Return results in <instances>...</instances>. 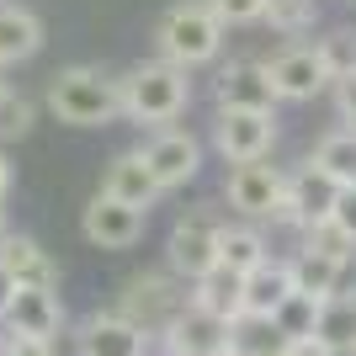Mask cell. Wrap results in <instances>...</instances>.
Masks as SVG:
<instances>
[{
  "instance_id": "1",
  "label": "cell",
  "mask_w": 356,
  "mask_h": 356,
  "mask_svg": "<svg viewBox=\"0 0 356 356\" xmlns=\"http://www.w3.org/2000/svg\"><path fill=\"white\" fill-rule=\"evenodd\" d=\"M48 112L70 128H106L122 118V80L96 64H74L48 80Z\"/></svg>"
},
{
  "instance_id": "2",
  "label": "cell",
  "mask_w": 356,
  "mask_h": 356,
  "mask_svg": "<svg viewBox=\"0 0 356 356\" xmlns=\"http://www.w3.org/2000/svg\"><path fill=\"white\" fill-rule=\"evenodd\" d=\"M192 102V80L186 70L170 59H154V64H138L128 80H122V118H134L138 128H165L176 122Z\"/></svg>"
},
{
  "instance_id": "3",
  "label": "cell",
  "mask_w": 356,
  "mask_h": 356,
  "mask_svg": "<svg viewBox=\"0 0 356 356\" xmlns=\"http://www.w3.org/2000/svg\"><path fill=\"white\" fill-rule=\"evenodd\" d=\"M223 22L202 6V0H181V6H170L160 22V59L181 64V70H197V64H208L218 59V48H223Z\"/></svg>"
},
{
  "instance_id": "4",
  "label": "cell",
  "mask_w": 356,
  "mask_h": 356,
  "mask_svg": "<svg viewBox=\"0 0 356 356\" xmlns=\"http://www.w3.org/2000/svg\"><path fill=\"white\" fill-rule=\"evenodd\" d=\"M181 282H186V277H176V271H144V277H128L118 314H122V319H134L138 330H149V335H160V330L192 303V293H181Z\"/></svg>"
},
{
  "instance_id": "5",
  "label": "cell",
  "mask_w": 356,
  "mask_h": 356,
  "mask_svg": "<svg viewBox=\"0 0 356 356\" xmlns=\"http://www.w3.org/2000/svg\"><path fill=\"white\" fill-rule=\"evenodd\" d=\"M218 229L223 223L213 218L208 208H197V213H181L176 229H170V239H165V261H170V271L176 277H186V282H197L202 271L218 266Z\"/></svg>"
},
{
  "instance_id": "6",
  "label": "cell",
  "mask_w": 356,
  "mask_h": 356,
  "mask_svg": "<svg viewBox=\"0 0 356 356\" xmlns=\"http://www.w3.org/2000/svg\"><path fill=\"white\" fill-rule=\"evenodd\" d=\"M213 144H218V154L229 165L266 160L271 149H277V112H239V106H218Z\"/></svg>"
},
{
  "instance_id": "7",
  "label": "cell",
  "mask_w": 356,
  "mask_h": 356,
  "mask_svg": "<svg viewBox=\"0 0 356 356\" xmlns=\"http://www.w3.org/2000/svg\"><path fill=\"white\" fill-rule=\"evenodd\" d=\"M266 74L277 102H314L319 90H330V64L319 43H287L277 59H266Z\"/></svg>"
},
{
  "instance_id": "8",
  "label": "cell",
  "mask_w": 356,
  "mask_h": 356,
  "mask_svg": "<svg viewBox=\"0 0 356 356\" xmlns=\"http://www.w3.org/2000/svg\"><path fill=\"white\" fill-rule=\"evenodd\" d=\"M229 325L234 319H218V314L186 303L160 335H165V351L170 356H234V330Z\"/></svg>"
},
{
  "instance_id": "9",
  "label": "cell",
  "mask_w": 356,
  "mask_h": 356,
  "mask_svg": "<svg viewBox=\"0 0 356 356\" xmlns=\"http://www.w3.org/2000/svg\"><path fill=\"white\" fill-rule=\"evenodd\" d=\"M335 197H341V186L319 170V165H298L293 176H287V192H282V208H277V218L271 223H287V229H309V223H325L330 213H335Z\"/></svg>"
},
{
  "instance_id": "10",
  "label": "cell",
  "mask_w": 356,
  "mask_h": 356,
  "mask_svg": "<svg viewBox=\"0 0 356 356\" xmlns=\"http://www.w3.org/2000/svg\"><path fill=\"white\" fill-rule=\"evenodd\" d=\"M282 192H287V176L277 170V165L266 160H245L229 170V181H223V197H229V208L245 213V218H277V208H282Z\"/></svg>"
},
{
  "instance_id": "11",
  "label": "cell",
  "mask_w": 356,
  "mask_h": 356,
  "mask_svg": "<svg viewBox=\"0 0 356 356\" xmlns=\"http://www.w3.org/2000/svg\"><path fill=\"white\" fill-rule=\"evenodd\" d=\"M144 160H149V170H154V181H160V192H176V186L197 181V170H202V144H197L192 134H181V128H160V134L144 144Z\"/></svg>"
},
{
  "instance_id": "12",
  "label": "cell",
  "mask_w": 356,
  "mask_h": 356,
  "mask_svg": "<svg viewBox=\"0 0 356 356\" xmlns=\"http://www.w3.org/2000/svg\"><path fill=\"white\" fill-rule=\"evenodd\" d=\"M144 218H149L144 208H128L118 197L96 192L86 218H80V229H86V239L102 245V250H128V245H138V234H144Z\"/></svg>"
},
{
  "instance_id": "13",
  "label": "cell",
  "mask_w": 356,
  "mask_h": 356,
  "mask_svg": "<svg viewBox=\"0 0 356 356\" xmlns=\"http://www.w3.org/2000/svg\"><path fill=\"white\" fill-rule=\"evenodd\" d=\"M0 325L11 330V335H32V341H54L64 325V303L54 287H16L6 314H0Z\"/></svg>"
},
{
  "instance_id": "14",
  "label": "cell",
  "mask_w": 356,
  "mask_h": 356,
  "mask_svg": "<svg viewBox=\"0 0 356 356\" xmlns=\"http://www.w3.org/2000/svg\"><path fill=\"white\" fill-rule=\"evenodd\" d=\"M74 346H80V356H149V330H138L134 319H122L112 309V314H90Z\"/></svg>"
},
{
  "instance_id": "15",
  "label": "cell",
  "mask_w": 356,
  "mask_h": 356,
  "mask_svg": "<svg viewBox=\"0 0 356 356\" xmlns=\"http://www.w3.org/2000/svg\"><path fill=\"white\" fill-rule=\"evenodd\" d=\"M213 96H218V106H239V112H271V106H277V90H271V74H266L261 59L223 64Z\"/></svg>"
},
{
  "instance_id": "16",
  "label": "cell",
  "mask_w": 356,
  "mask_h": 356,
  "mask_svg": "<svg viewBox=\"0 0 356 356\" xmlns=\"http://www.w3.org/2000/svg\"><path fill=\"white\" fill-rule=\"evenodd\" d=\"M102 192L118 197V202H128V208H154V197H160V181H154V170H149L144 149H128V154H118V160L106 165L102 176Z\"/></svg>"
},
{
  "instance_id": "17",
  "label": "cell",
  "mask_w": 356,
  "mask_h": 356,
  "mask_svg": "<svg viewBox=\"0 0 356 356\" xmlns=\"http://www.w3.org/2000/svg\"><path fill=\"white\" fill-rule=\"evenodd\" d=\"M0 266L16 277V287H59V266L48 261V250L27 234L0 239Z\"/></svg>"
},
{
  "instance_id": "18",
  "label": "cell",
  "mask_w": 356,
  "mask_h": 356,
  "mask_svg": "<svg viewBox=\"0 0 356 356\" xmlns=\"http://www.w3.org/2000/svg\"><path fill=\"white\" fill-rule=\"evenodd\" d=\"M287 271H293V287L298 293H314V298H335L346 293V271H351V261H335V255H319V250H303L287 261Z\"/></svg>"
},
{
  "instance_id": "19",
  "label": "cell",
  "mask_w": 356,
  "mask_h": 356,
  "mask_svg": "<svg viewBox=\"0 0 356 356\" xmlns=\"http://www.w3.org/2000/svg\"><path fill=\"white\" fill-rule=\"evenodd\" d=\"M192 303L208 309V314H218V319H239V314H245V277L229 271V266L202 271L192 282Z\"/></svg>"
},
{
  "instance_id": "20",
  "label": "cell",
  "mask_w": 356,
  "mask_h": 356,
  "mask_svg": "<svg viewBox=\"0 0 356 356\" xmlns=\"http://www.w3.org/2000/svg\"><path fill=\"white\" fill-rule=\"evenodd\" d=\"M314 341L325 346L330 356H356V293L325 298L319 325H314Z\"/></svg>"
},
{
  "instance_id": "21",
  "label": "cell",
  "mask_w": 356,
  "mask_h": 356,
  "mask_svg": "<svg viewBox=\"0 0 356 356\" xmlns=\"http://www.w3.org/2000/svg\"><path fill=\"white\" fill-rule=\"evenodd\" d=\"M43 48V22L27 6H0V64H22Z\"/></svg>"
},
{
  "instance_id": "22",
  "label": "cell",
  "mask_w": 356,
  "mask_h": 356,
  "mask_svg": "<svg viewBox=\"0 0 356 356\" xmlns=\"http://www.w3.org/2000/svg\"><path fill=\"white\" fill-rule=\"evenodd\" d=\"M261 261H271V255H266V234H261V229H250V223H223V229H218V266L250 277Z\"/></svg>"
},
{
  "instance_id": "23",
  "label": "cell",
  "mask_w": 356,
  "mask_h": 356,
  "mask_svg": "<svg viewBox=\"0 0 356 356\" xmlns=\"http://www.w3.org/2000/svg\"><path fill=\"white\" fill-rule=\"evenodd\" d=\"M287 293H293L287 261H261V266L245 277V314H277Z\"/></svg>"
},
{
  "instance_id": "24",
  "label": "cell",
  "mask_w": 356,
  "mask_h": 356,
  "mask_svg": "<svg viewBox=\"0 0 356 356\" xmlns=\"http://www.w3.org/2000/svg\"><path fill=\"white\" fill-rule=\"evenodd\" d=\"M309 160L319 165L335 186H356V128L351 122H346V128H330V134L314 144Z\"/></svg>"
},
{
  "instance_id": "25",
  "label": "cell",
  "mask_w": 356,
  "mask_h": 356,
  "mask_svg": "<svg viewBox=\"0 0 356 356\" xmlns=\"http://www.w3.org/2000/svg\"><path fill=\"white\" fill-rule=\"evenodd\" d=\"M229 330H234V356H282L287 351V335L277 330L271 314H239Z\"/></svg>"
},
{
  "instance_id": "26",
  "label": "cell",
  "mask_w": 356,
  "mask_h": 356,
  "mask_svg": "<svg viewBox=\"0 0 356 356\" xmlns=\"http://www.w3.org/2000/svg\"><path fill=\"white\" fill-rule=\"evenodd\" d=\"M277 38H309L319 27V0H266V16H261Z\"/></svg>"
},
{
  "instance_id": "27",
  "label": "cell",
  "mask_w": 356,
  "mask_h": 356,
  "mask_svg": "<svg viewBox=\"0 0 356 356\" xmlns=\"http://www.w3.org/2000/svg\"><path fill=\"white\" fill-rule=\"evenodd\" d=\"M319 309H325V298H314V293H287L282 298V309L271 314L277 319V330H282L287 341H314V325H319Z\"/></svg>"
},
{
  "instance_id": "28",
  "label": "cell",
  "mask_w": 356,
  "mask_h": 356,
  "mask_svg": "<svg viewBox=\"0 0 356 356\" xmlns=\"http://www.w3.org/2000/svg\"><path fill=\"white\" fill-rule=\"evenodd\" d=\"M32 122H38V102L22 96V90L0 86V144H11V138H27Z\"/></svg>"
},
{
  "instance_id": "29",
  "label": "cell",
  "mask_w": 356,
  "mask_h": 356,
  "mask_svg": "<svg viewBox=\"0 0 356 356\" xmlns=\"http://www.w3.org/2000/svg\"><path fill=\"white\" fill-rule=\"evenodd\" d=\"M303 245L309 250H319V255H335V261H356V239L346 234V229H335V223H309L303 229Z\"/></svg>"
},
{
  "instance_id": "30",
  "label": "cell",
  "mask_w": 356,
  "mask_h": 356,
  "mask_svg": "<svg viewBox=\"0 0 356 356\" xmlns=\"http://www.w3.org/2000/svg\"><path fill=\"white\" fill-rule=\"evenodd\" d=\"M319 54H325V64H330V80H335V74H351L356 70V32H325V38H319Z\"/></svg>"
},
{
  "instance_id": "31",
  "label": "cell",
  "mask_w": 356,
  "mask_h": 356,
  "mask_svg": "<svg viewBox=\"0 0 356 356\" xmlns=\"http://www.w3.org/2000/svg\"><path fill=\"white\" fill-rule=\"evenodd\" d=\"M223 27H245V22H261L266 16V0H202Z\"/></svg>"
},
{
  "instance_id": "32",
  "label": "cell",
  "mask_w": 356,
  "mask_h": 356,
  "mask_svg": "<svg viewBox=\"0 0 356 356\" xmlns=\"http://www.w3.org/2000/svg\"><path fill=\"white\" fill-rule=\"evenodd\" d=\"M330 90H335V112H341V122H356V70L351 74H335Z\"/></svg>"
},
{
  "instance_id": "33",
  "label": "cell",
  "mask_w": 356,
  "mask_h": 356,
  "mask_svg": "<svg viewBox=\"0 0 356 356\" xmlns=\"http://www.w3.org/2000/svg\"><path fill=\"white\" fill-rule=\"evenodd\" d=\"M330 223H335V229H346V234L356 239V186H341V197H335V213H330Z\"/></svg>"
},
{
  "instance_id": "34",
  "label": "cell",
  "mask_w": 356,
  "mask_h": 356,
  "mask_svg": "<svg viewBox=\"0 0 356 356\" xmlns=\"http://www.w3.org/2000/svg\"><path fill=\"white\" fill-rule=\"evenodd\" d=\"M0 356H59L54 341H32V335H11V341L0 346Z\"/></svg>"
},
{
  "instance_id": "35",
  "label": "cell",
  "mask_w": 356,
  "mask_h": 356,
  "mask_svg": "<svg viewBox=\"0 0 356 356\" xmlns=\"http://www.w3.org/2000/svg\"><path fill=\"white\" fill-rule=\"evenodd\" d=\"M282 356H330V351H325L319 341H287V351H282Z\"/></svg>"
},
{
  "instance_id": "36",
  "label": "cell",
  "mask_w": 356,
  "mask_h": 356,
  "mask_svg": "<svg viewBox=\"0 0 356 356\" xmlns=\"http://www.w3.org/2000/svg\"><path fill=\"white\" fill-rule=\"evenodd\" d=\"M11 293H16V277L6 266H0V314H6V303H11Z\"/></svg>"
},
{
  "instance_id": "37",
  "label": "cell",
  "mask_w": 356,
  "mask_h": 356,
  "mask_svg": "<svg viewBox=\"0 0 356 356\" xmlns=\"http://www.w3.org/2000/svg\"><path fill=\"white\" fill-rule=\"evenodd\" d=\"M6 192H11V165H6V154H0V202H6Z\"/></svg>"
},
{
  "instance_id": "38",
  "label": "cell",
  "mask_w": 356,
  "mask_h": 356,
  "mask_svg": "<svg viewBox=\"0 0 356 356\" xmlns=\"http://www.w3.org/2000/svg\"><path fill=\"white\" fill-rule=\"evenodd\" d=\"M0 239H6V218H0Z\"/></svg>"
},
{
  "instance_id": "39",
  "label": "cell",
  "mask_w": 356,
  "mask_h": 356,
  "mask_svg": "<svg viewBox=\"0 0 356 356\" xmlns=\"http://www.w3.org/2000/svg\"><path fill=\"white\" fill-rule=\"evenodd\" d=\"M0 346H6V335H0Z\"/></svg>"
},
{
  "instance_id": "40",
  "label": "cell",
  "mask_w": 356,
  "mask_h": 356,
  "mask_svg": "<svg viewBox=\"0 0 356 356\" xmlns=\"http://www.w3.org/2000/svg\"><path fill=\"white\" fill-rule=\"evenodd\" d=\"M351 128H356V122H351Z\"/></svg>"
}]
</instances>
